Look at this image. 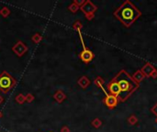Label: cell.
<instances>
[{
    "instance_id": "cell-1",
    "label": "cell",
    "mask_w": 157,
    "mask_h": 132,
    "mask_svg": "<svg viewBox=\"0 0 157 132\" xmlns=\"http://www.w3.org/2000/svg\"><path fill=\"white\" fill-rule=\"evenodd\" d=\"M113 79L118 83L120 89V93L118 96L119 102L120 103L127 101L131 95L140 87V84L136 83L133 80L132 76L130 73H128L126 70L119 71Z\"/></svg>"
},
{
    "instance_id": "cell-2",
    "label": "cell",
    "mask_w": 157,
    "mask_h": 132,
    "mask_svg": "<svg viewBox=\"0 0 157 132\" xmlns=\"http://www.w3.org/2000/svg\"><path fill=\"white\" fill-rule=\"evenodd\" d=\"M113 15L121 24L129 28L142 16V12L131 1L126 0L114 11Z\"/></svg>"
},
{
    "instance_id": "cell-3",
    "label": "cell",
    "mask_w": 157,
    "mask_h": 132,
    "mask_svg": "<svg viewBox=\"0 0 157 132\" xmlns=\"http://www.w3.org/2000/svg\"><path fill=\"white\" fill-rule=\"evenodd\" d=\"M103 102H104V104L109 108V109H114V108L117 106L118 104L119 103L117 96L109 95V94H108L106 95V97L103 99Z\"/></svg>"
},
{
    "instance_id": "cell-4",
    "label": "cell",
    "mask_w": 157,
    "mask_h": 132,
    "mask_svg": "<svg viewBox=\"0 0 157 132\" xmlns=\"http://www.w3.org/2000/svg\"><path fill=\"white\" fill-rule=\"evenodd\" d=\"M13 84V80L8 73H4L0 76V88L2 89H9Z\"/></svg>"
},
{
    "instance_id": "cell-5",
    "label": "cell",
    "mask_w": 157,
    "mask_h": 132,
    "mask_svg": "<svg viewBox=\"0 0 157 132\" xmlns=\"http://www.w3.org/2000/svg\"><path fill=\"white\" fill-rule=\"evenodd\" d=\"M108 92H109V95H115V96H119V93H120V89H119V86L118 83L115 81L114 79H112L111 81H110L108 84V86H107Z\"/></svg>"
},
{
    "instance_id": "cell-6",
    "label": "cell",
    "mask_w": 157,
    "mask_h": 132,
    "mask_svg": "<svg viewBox=\"0 0 157 132\" xmlns=\"http://www.w3.org/2000/svg\"><path fill=\"white\" fill-rule=\"evenodd\" d=\"M83 47H84V50L82 53H80V58L84 62H85V64H88V62H90L94 59V53H93L90 50H87L85 47V45H83Z\"/></svg>"
},
{
    "instance_id": "cell-7",
    "label": "cell",
    "mask_w": 157,
    "mask_h": 132,
    "mask_svg": "<svg viewBox=\"0 0 157 132\" xmlns=\"http://www.w3.org/2000/svg\"><path fill=\"white\" fill-rule=\"evenodd\" d=\"M154 70H155V67L152 64H150V62H146L141 69L142 73L144 74V76L148 77V78L151 77V75H152V73H154Z\"/></svg>"
},
{
    "instance_id": "cell-8",
    "label": "cell",
    "mask_w": 157,
    "mask_h": 132,
    "mask_svg": "<svg viewBox=\"0 0 157 132\" xmlns=\"http://www.w3.org/2000/svg\"><path fill=\"white\" fill-rule=\"evenodd\" d=\"M82 9H83L84 12H85L87 15H88V14H93V13H94L95 11L97 10V7L93 3L87 1V2H85V4L84 7L82 8Z\"/></svg>"
},
{
    "instance_id": "cell-9",
    "label": "cell",
    "mask_w": 157,
    "mask_h": 132,
    "mask_svg": "<svg viewBox=\"0 0 157 132\" xmlns=\"http://www.w3.org/2000/svg\"><path fill=\"white\" fill-rule=\"evenodd\" d=\"M132 78H133V80H134L136 83L140 84L141 82L143 81V79L145 78V76H144V74L142 73L141 70H137L134 73H133Z\"/></svg>"
},
{
    "instance_id": "cell-10",
    "label": "cell",
    "mask_w": 157,
    "mask_h": 132,
    "mask_svg": "<svg viewBox=\"0 0 157 132\" xmlns=\"http://www.w3.org/2000/svg\"><path fill=\"white\" fill-rule=\"evenodd\" d=\"M128 123H129L131 126H134L138 123V117L135 116V115H131V116L129 117V118H128Z\"/></svg>"
},
{
    "instance_id": "cell-11",
    "label": "cell",
    "mask_w": 157,
    "mask_h": 132,
    "mask_svg": "<svg viewBox=\"0 0 157 132\" xmlns=\"http://www.w3.org/2000/svg\"><path fill=\"white\" fill-rule=\"evenodd\" d=\"M95 84H96L97 85L98 87H100L101 89H103V91L105 92V93H106V95H108V94H107V92L105 91V89L103 88V84H105V81H104V80H103V79H102L101 77H97V79L95 80Z\"/></svg>"
},
{
    "instance_id": "cell-12",
    "label": "cell",
    "mask_w": 157,
    "mask_h": 132,
    "mask_svg": "<svg viewBox=\"0 0 157 132\" xmlns=\"http://www.w3.org/2000/svg\"><path fill=\"white\" fill-rule=\"evenodd\" d=\"M80 84L82 85L83 87H86L87 85L89 84V81H88V79L87 78H83L82 80H80Z\"/></svg>"
},
{
    "instance_id": "cell-13",
    "label": "cell",
    "mask_w": 157,
    "mask_h": 132,
    "mask_svg": "<svg viewBox=\"0 0 157 132\" xmlns=\"http://www.w3.org/2000/svg\"><path fill=\"white\" fill-rule=\"evenodd\" d=\"M92 124H93V126H94L95 128H99L102 123H101V121L98 118H96L94 121L92 122Z\"/></svg>"
},
{
    "instance_id": "cell-14",
    "label": "cell",
    "mask_w": 157,
    "mask_h": 132,
    "mask_svg": "<svg viewBox=\"0 0 157 132\" xmlns=\"http://www.w3.org/2000/svg\"><path fill=\"white\" fill-rule=\"evenodd\" d=\"M151 111H152V113L157 117V103H155L154 106L152 108H151Z\"/></svg>"
},
{
    "instance_id": "cell-15",
    "label": "cell",
    "mask_w": 157,
    "mask_h": 132,
    "mask_svg": "<svg viewBox=\"0 0 157 132\" xmlns=\"http://www.w3.org/2000/svg\"><path fill=\"white\" fill-rule=\"evenodd\" d=\"M151 77L154 78V79H156V78H157V70H156V69L154 71V73H152V75H151Z\"/></svg>"
},
{
    "instance_id": "cell-16",
    "label": "cell",
    "mask_w": 157,
    "mask_h": 132,
    "mask_svg": "<svg viewBox=\"0 0 157 132\" xmlns=\"http://www.w3.org/2000/svg\"><path fill=\"white\" fill-rule=\"evenodd\" d=\"M154 122H155V123H156V124H157V117H156V118H155V121H154Z\"/></svg>"
}]
</instances>
